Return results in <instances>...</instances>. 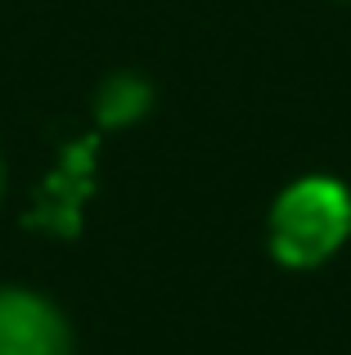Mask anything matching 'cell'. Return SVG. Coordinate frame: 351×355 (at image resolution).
I'll return each mask as SVG.
<instances>
[{"label":"cell","instance_id":"cell-1","mask_svg":"<svg viewBox=\"0 0 351 355\" xmlns=\"http://www.w3.org/2000/svg\"><path fill=\"white\" fill-rule=\"evenodd\" d=\"M351 230V198L334 180H298L271 211V248L284 266H320Z\"/></svg>","mask_w":351,"mask_h":355},{"label":"cell","instance_id":"cell-2","mask_svg":"<svg viewBox=\"0 0 351 355\" xmlns=\"http://www.w3.org/2000/svg\"><path fill=\"white\" fill-rule=\"evenodd\" d=\"M0 355H72L68 324L32 293H0Z\"/></svg>","mask_w":351,"mask_h":355},{"label":"cell","instance_id":"cell-3","mask_svg":"<svg viewBox=\"0 0 351 355\" xmlns=\"http://www.w3.org/2000/svg\"><path fill=\"white\" fill-rule=\"evenodd\" d=\"M144 104H149V90L135 86L131 77H113V81L104 86V95H99V108L108 113V121H126V117H135Z\"/></svg>","mask_w":351,"mask_h":355}]
</instances>
